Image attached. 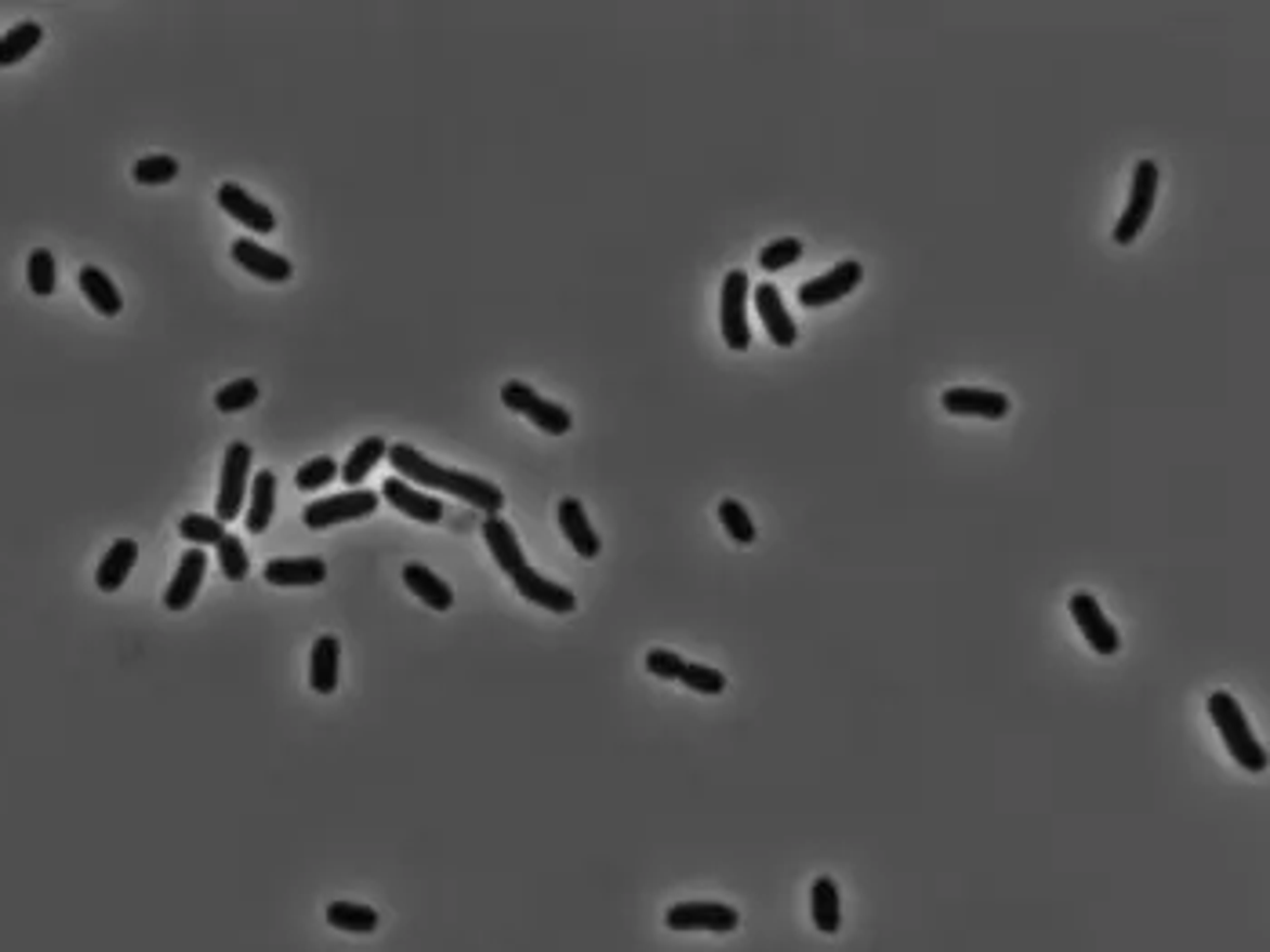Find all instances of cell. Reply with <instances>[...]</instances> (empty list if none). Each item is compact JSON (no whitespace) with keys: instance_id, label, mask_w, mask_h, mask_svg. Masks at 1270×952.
I'll return each instance as SVG.
<instances>
[{"instance_id":"18","label":"cell","mask_w":1270,"mask_h":952,"mask_svg":"<svg viewBox=\"0 0 1270 952\" xmlns=\"http://www.w3.org/2000/svg\"><path fill=\"white\" fill-rule=\"evenodd\" d=\"M559 531L567 535L570 550H574L578 556H585V561H596V556H599V550H602L599 535H596V527L588 524L585 505H581L578 499L559 502Z\"/></svg>"},{"instance_id":"25","label":"cell","mask_w":1270,"mask_h":952,"mask_svg":"<svg viewBox=\"0 0 1270 952\" xmlns=\"http://www.w3.org/2000/svg\"><path fill=\"white\" fill-rule=\"evenodd\" d=\"M809 913H814V927L825 930V935H835L842 927V898H839V884L831 876H817L814 879V891H809Z\"/></svg>"},{"instance_id":"31","label":"cell","mask_w":1270,"mask_h":952,"mask_svg":"<svg viewBox=\"0 0 1270 952\" xmlns=\"http://www.w3.org/2000/svg\"><path fill=\"white\" fill-rule=\"evenodd\" d=\"M26 284H29V292L40 295V298H48L51 292H55L59 273H55V255H51L48 247H37V252L29 255V262H26Z\"/></svg>"},{"instance_id":"4","label":"cell","mask_w":1270,"mask_h":952,"mask_svg":"<svg viewBox=\"0 0 1270 952\" xmlns=\"http://www.w3.org/2000/svg\"><path fill=\"white\" fill-rule=\"evenodd\" d=\"M502 403L508 411H516V415H527L541 433H552V437H563V433H570V426H574V415H570L563 403H552L545 397H537L527 382H505Z\"/></svg>"},{"instance_id":"10","label":"cell","mask_w":1270,"mask_h":952,"mask_svg":"<svg viewBox=\"0 0 1270 952\" xmlns=\"http://www.w3.org/2000/svg\"><path fill=\"white\" fill-rule=\"evenodd\" d=\"M1071 607V618H1075V626L1081 629V636L1089 640V647L1097 651V655H1118L1122 647V636L1118 629L1111 626V618L1103 615V607L1097 604V596L1092 593H1075L1067 600Z\"/></svg>"},{"instance_id":"29","label":"cell","mask_w":1270,"mask_h":952,"mask_svg":"<svg viewBox=\"0 0 1270 952\" xmlns=\"http://www.w3.org/2000/svg\"><path fill=\"white\" fill-rule=\"evenodd\" d=\"M40 40H44V26H40V23H18V26H12L4 37H0V69L23 62L29 51L40 44Z\"/></svg>"},{"instance_id":"6","label":"cell","mask_w":1270,"mask_h":952,"mask_svg":"<svg viewBox=\"0 0 1270 952\" xmlns=\"http://www.w3.org/2000/svg\"><path fill=\"white\" fill-rule=\"evenodd\" d=\"M247 480H251V443L233 440L222 459V484H218V520H236L244 513Z\"/></svg>"},{"instance_id":"14","label":"cell","mask_w":1270,"mask_h":952,"mask_svg":"<svg viewBox=\"0 0 1270 952\" xmlns=\"http://www.w3.org/2000/svg\"><path fill=\"white\" fill-rule=\"evenodd\" d=\"M755 309H759V317H763V324H766V335L774 338V346H795V338H799V327H795V320H791V313H788V306H785V295H780V287L777 284H755Z\"/></svg>"},{"instance_id":"9","label":"cell","mask_w":1270,"mask_h":952,"mask_svg":"<svg viewBox=\"0 0 1270 952\" xmlns=\"http://www.w3.org/2000/svg\"><path fill=\"white\" fill-rule=\"evenodd\" d=\"M664 924L672 930H712V935H730L741 927V913L723 902H679L664 913Z\"/></svg>"},{"instance_id":"22","label":"cell","mask_w":1270,"mask_h":952,"mask_svg":"<svg viewBox=\"0 0 1270 952\" xmlns=\"http://www.w3.org/2000/svg\"><path fill=\"white\" fill-rule=\"evenodd\" d=\"M338 669H341V647L338 636H320L312 644L309 655V684L316 695H331L338 687Z\"/></svg>"},{"instance_id":"11","label":"cell","mask_w":1270,"mask_h":952,"mask_svg":"<svg viewBox=\"0 0 1270 952\" xmlns=\"http://www.w3.org/2000/svg\"><path fill=\"white\" fill-rule=\"evenodd\" d=\"M513 586H516L519 596L530 600V604L552 610V615H570V610L578 607V596L570 593L567 586H559V582H552V578L537 575L530 564L519 567V571L513 575Z\"/></svg>"},{"instance_id":"12","label":"cell","mask_w":1270,"mask_h":952,"mask_svg":"<svg viewBox=\"0 0 1270 952\" xmlns=\"http://www.w3.org/2000/svg\"><path fill=\"white\" fill-rule=\"evenodd\" d=\"M1009 397L998 389H976V386H951L944 389V411L951 415H976V419H1006L1009 415Z\"/></svg>"},{"instance_id":"39","label":"cell","mask_w":1270,"mask_h":952,"mask_svg":"<svg viewBox=\"0 0 1270 952\" xmlns=\"http://www.w3.org/2000/svg\"><path fill=\"white\" fill-rule=\"evenodd\" d=\"M647 669L661 680H679L686 669V658H679L675 651L653 647V651H647Z\"/></svg>"},{"instance_id":"20","label":"cell","mask_w":1270,"mask_h":952,"mask_svg":"<svg viewBox=\"0 0 1270 952\" xmlns=\"http://www.w3.org/2000/svg\"><path fill=\"white\" fill-rule=\"evenodd\" d=\"M327 578V564L320 556H295V561H269L265 564V582L280 589H295V586H320Z\"/></svg>"},{"instance_id":"33","label":"cell","mask_w":1270,"mask_h":952,"mask_svg":"<svg viewBox=\"0 0 1270 952\" xmlns=\"http://www.w3.org/2000/svg\"><path fill=\"white\" fill-rule=\"evenodd\" d=\"M803 252H806V244L799 241V236H780V241L766 244L763 252H759V266H763L766 273H777V269L795 266L799 258H803Z\"/></svg>"},{"instance_id":"15","label":"cell","mask_w":1270,"mask_h":952,"mask_svg":"<svg viewBox=\"0 0 1270 952\" xmlns=\"http://www.w3.org/2000/svg\"><path fill=\"white\" fill-rule=\"evenodd\" d=\"M381 499L392 505V510L407 513L411 520H422V524H440L443 520V502L432 499V494H425L418 488H411L407 480H400V476H389V480L381 484Z\"/></svg>"},{"instance_id":"21","label":"cell","mask_w":1270,"mask_h":952,"mask_svg":"<svg viewBox=\"0 0 1270 952\" xmlns=\"http://www.w3.org/2000/svg\"><path fill=\"white\" fill-rule=\"evenodd\" d=\"M134 561H139V545H134V538H117V542L106 550V556H102V564L95 571V586L102 589V593H117V589L128 582Z\"/></svg>"},{"instance_id":"1","label":"cell","mask_w":1270,"mask_h":952,"mask_svg":"<svg viewBox=\"0 0 1270 952\" xmlns=\"http://www.w3.org/2000/svg\"><path fill=\"white\" fill-rule=\"evenodd\" d=\"M389 462H392V469L400 473V480H414V484L432 488V491H451L454 499L476 505V510H483L487 516H497L505 510V491L497 488V484L483 480V476L462 473V469H446V465H440V462H429L418 448H411V443H392Z\"/></svg>"},{"instance_id":"37","label":"cell","mask_w":1270,"mask_h":952,"mask_svg":"<svg viewBox=\"0 0 1270 952\" xmlns=\"http://www.w3.org/2000/svg\"><path fill=\"white\" fill-rule=\"evenodd\" d=\"M335 476H338V462H335V459H327V454H320V459L306 462V465H301V469L295 473V488H298V491H320V488H327V484L335 480Z\"/></svg>"},{"instance_id":"8","label":"cell","mask_w":1270,"mask_h":952,"mask_svg":"<svg viewBox=\"0 0 1270 952\" xmlns=\"http://www.w3.org/2000/svg\"><path fill=\"white\" fill-rule=\"evenodd\" d=\"M864 281V266L857 258H842L828 269V273L814 276V281H806L799 287V306L806 309H820V306H831L839 303V298H846L853 287H860Z\"/></svg>"},{"instance_id":"23","label":"cell","mask_w":1270,"mask_h":952,"mask_svg":"<svg viewBox=\"0 0 1270 952\" xmlns=\"http://www.w3.org/2000/svg\"><path fill=\"white\" fill-rule=\"evenodd\" d=\"M403 582H407V589L422 600L425 607H432V610H451L454 607V589L446 586L440 575H432L425 564H407V567H403Z\"/></svg>"},{"instance_id":"38","label":"cell","mask_w":1270,"mask_h":952,"mask_svg":"<svg viewBox=\"0 0 1270 952\" xmlns=\"http://www.w3.org/2000/svg\"><path fill=\"white\" fill-rule=\"evenodd\" d=\"M683 684L697 691V695H723L726 691V677L715 666H697V661H686L683 669Z\"/></svg>"},{"instance_id":"32","label":"cell","mask_w":1270,"mask_h":952,"mask_svg":"<svg viewBox=\"0 0 1270 952\" xmlns=\"http://www.w3.org/2000/svg\"><path fill=\"white\" fill-rule=\"evenodd\" d=\"M720 524L726 527V535H730L737 545H752L755 542V520L748 516V510L737 499H723L720 502Z\"/></svg>"},{"instance_id":"26","label":"cell","mask_w":1270,"mask_h":952,"mask_svg":"<svg viewBox=\"0 0 1270 952\" xmlns=\"http://www.w3.org/2000/svg\"><path fill=\"white\" fill-rule=\"evenodd\" d=\"M77 284H80V292H85L88 303L95 306L102 317H117L120 309H124V298H120V292H117V284H113L99 266H85V269H80Z\"/></svg>"},{"instance_id":"36","label":"cell","mask_w":1270,"mask_h":952,"mask_svg":"<svg viewBox=\"0 0 1270 952\" xmlns=\"http://www.w3.org/2000/svg\"><path fill=\"white\" fill-rule=\"evenodd\" d=\"M174 175H179V160H174V157H164V153H156V157L134 160V168H131V179L139 182V185H164V182H174Z\"/></svg>"},{"instance_id":"7","label":"cell","mask_w":1270,"mask_h":952,"mask_svg":"<svg viewBox=\"0 0 1270 952\" xmlns=\"http://www.w3.org/2000/svg\"><path fill=\"white\" fill-rule=\"evenodd\" d=\"M374 510H378V494L374 491H341V494H327V499L309 502L306 513H301V524H306L309 531H324V527H335L346 520H363V516H371Z\"/></svg>"},{"instance_id":"13","label":"cell","mask_w":1270,"mask_h":952,"mask_svg":"<svg viewBox=\"0 0 1270 952\" xmlns=\"http://www.w3.org/2000/svg\"><path fill=\"white\" fill-rule=\"evenodd\" d=\"M215 201H218V208H222L225 215H233V219L241 226H247V230H255V233H273L276 230V215L269 211L262 201H255V196L247 193L244 185H236V182L218 185Z\"/></svg>"},{"instance_id":"27","label":"cell","mask_w":1270,"mask_h":952,"mask_svg":"<svg viewBox=\"0 0 1270 952\" xmlns=\"http://www.w3.org/2000/svg\"><path fill=\"white\" fill-rule=\"evenodd\" d=\"M385 454H389V443H385V437H378V433L367 440H360L346 459V465H341V480H346L349 488H360V484L367 480V473L385 459Z\"/></svg>"},{"instance_id":"17","label":"cell","mask_w":1270,"mask_h":952,"mask_svg":"<svg viewBox=\"0 0 1270 952\" xmlns=\"http://www.w3.org/2000/svg\"><path fill=\"white\" fill-rule=\"evenodd\" d=\"M204 575H207V553L204 550H185L182 561H179V571H174L168 593H164V607H168V610L193 607V600H196V593H200V586H204Z\"/></svg>"},{"instance_id":"35","label":"cell","mask_w":1270,"mask_h":952,"mask_svg":"<svg viewBox=\"0 0 1270 952\" xmlns=\"http://www.w3.org/2000/svg\"><path fill=\"white\" fill-rule=\"evenodd\" d=\"M218 567H222V578H229V582H241L251 571V556H247L244 542L236 535H225L218 542Z\"/></svg>"},{"instance_id":"16","label":"cell","mask_w":1270,"mask_h":952,"mask_svg":"<svg viewBox=\"0 0 1270 952\" xmlns=\"http://www.w3.org/2000/svg\"><path fill=\"white\" fill-rule=\"evenodd\" d=\"M233 258H236V266H241V269H247L251 276H258V281H269V284H284V281H290V273H295L284 255L269 252V247L247 241V236L233 241Z\"/></svg>"},{"instance_id":"28","label":"cell","mask_w":1270,"mask_h":952,"mask_svg":"<svg viewBox=\"0 0 1270 952\" xmlns=\"http://www.w3.org/2000/svg\"><path fill=\"white\" fill-rule=\"evenodd\" d=\"M327 924L346 930V935H374V930H378V913H374L371 905H360V902H331Z\"/></svg>"},{"instance_id":"2","label":"cell","mask_w":1270,"mask_h":952,"mask_svg":"<svg viewBox=\"0 0 1270 952\" xmlns=\"http://www.w3.org/2000/svg\"><path fill=\"white\" fill-rule=\"evenodd\" d=\"M1205 709H1209L1216 731H1220L1227 752H1231V757L1237 760V768H1245L1253 774H1263L1267 771V752H1263V745L1256 742V734H1253V728H1248L1245 709L1237 706V698L1227 695V691H1213L1209 702H1205Z\"/></svg>"},{"instance_id":"5","label":"cell","mask_w":1270,"mask_h":952,"mask_svg":"<svg viewBox=\"0 0 1270 952\" xmlns=\"http://www.w3.org/2000/svg\"><path fill=\"white\" fill-rule=\"evenodd\" d=\"M748 298H752V281L744 269H730L723 281V306H720V327L730 349L752 346V327H748Z\"/></svg>"},{"instance_id":"24","label":"cell","mask_w":1270,"mask_h":952,"mask_svg":"<svg viewBox=\"0 0 1270 952\" xmlns=\"http://www.w3.org/2000/svg\"><path fill=\"white\" fill-rule=\"evenodd\" d=\"M276 513V473L273 469H262L255 473V484H251V505H247V520L244 527L251 535H265L269 531V520H273Z\"/></svg>"},{"instance_id":"30","label":"cell","mask_w":1270,"mask_h":952,"mask_svg":"<svg viewBox=\"0 0 1270 952\" xmlns=\"http://www.w3.org/2000/svg\"><path fill=\"white\" fill-rule=\"evenodd\" d=\"M179 535L185 538V542H193V545H218L229 531H225V524L218 520V516L190 513V516H182V520H179Z\"/></svg>"},{"instance_id":"3","label":"cell","mask_w":1270,"mask_h":952,"mask_svg":"<svg viewBox=\"0 0 1270 952\" xmlns=\"http://www.w3.org/2000/svg\"><path fill=\"white\" fill-rule=\"evenodd\" d=\"M1158 185H1162V168L1154 160H1140L1132 168V190H1129L1126 211H1122V219L1115 226V244L1126 247L1143 233V226H1148L1154 211V201H1158Z\"/></svg>"},{"instance_id":"19","label":"cell","mask_w":1270,"mask_h":952,"mask_svg":"<svg viewBox=\"0 0 1270 952\" xmlns=\"http://www.w3.org/2000/svg\"><path fill=\"white\" fill-rule=\"evenodd\" d=\"M483 542L491 545L494 553V564L502 567V571L513 578L519 567H527V556H523V545H519V538L513 531V524L502 520V516H487L483 520Z\"/></svg>"},{"instance_id":"34","label":"cell","mask_w":1270,"mask_h":952,"mask_svg":"<svg viewBox=\"0 0 1270 952\" xmlns=\"http://www.w3.org/2000/svg\"><path fill=\"white\" fill-rule=\"evenodd\" d=\"M255 400H258V382L255 378H236V382H229V386H222L215 393V408L222 411V415H236V411L251 408Z\"/></svg>"}]
</instances>
